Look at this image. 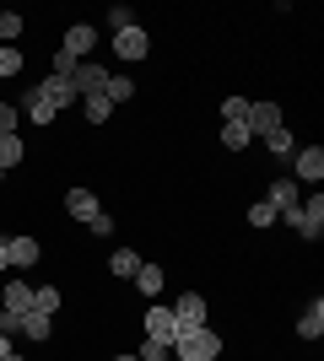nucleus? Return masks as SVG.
<instances>
[{"label": "nucleus", "mask_w": 324, "mask_h": 361, "mask_svg": "<svg viewBox=\"0 0 324 361\" xmlns=\"http://www.w3.org/2000/svg\"><path fill=\"white\" fill-rule=\"evenodd\" d=\"M130 281H136V286L146 291V297H157V291H162V281H168V275H162V264H140V270L130 275Z\"/></svg>", "instance_id": "16"}, {"label": "nucleus", "mask_w": 324, "mask_h": 361, "mask_svg": "<svg viewBox=\"0 0 324 361\" xmlns=\"http://www.w3.org/2000/svg\"><path fill=\"white\" fill-rule=\"evenodd\" d=\"M114 54H119V60H146V54H152V38H146V27H124V32H114Z\"/></svg>", "instance_id": "5"}, {"label": "nucleus", "mask_w": 324, "mask_h": 361, "mask_svg": "<svg viewBox=\"0 0 324 361\" xmlns=\"http://www.w3.org/2000/svg\"><path fill=\"white\" fill-rule=\"evenodd\" d=\"M22 71V49H6L0 44V75H16Z\"/></svg>", "instance_id": "31"}, {"label": "nucleus", "mask_w": 324, "mask_h": 361, "mask_svg": "<svg viewBox=\"0 0 324 361\" xmlns=\"http://www.w3.org/2000/svg\"><path fill=\"white\" fill-rule=\"evenodd\" d=\"M81 114H87V124H103L114 114V103H108L103 92H92V97H81Z\"/></svg>", "instance_id": "21"}, {"label": "nucleus", "mask_w": 324, "mask_h": 361, "mask_svg": "<svg viewBox=\"0 0 324 361\" xmlns=\"http://www.w3.org/2000/svg\"><path fill=\"white\" fill-rule=\"evenodd\" d=\"M108 65H97V60H81L76 65V75H71V87H76V97H92V92H108Z\"/></svg>", "instance_id": "4"}, {"label": "nucleus", "mask_w": 324, "mask_h": 361, "mask_svg": "<svg viewBox=\"0 0 324 361\" xmlns=\"http://www.w3.org/2000/svg\"><path fill=\"white\" fill-rule=\"evenodd\" d=\"M6 254H11L16 270H32L44 248H38V238H28V232H6Z\"/></svg>", "instance_id": "8"}, {"label": "nucleus", "mask_w": 324, "mask_h": 361, "mask_svg": "<svg viewBox=\"0 0 324 361\" xmlns=\"http://www.w3.org/2000/svg\"><path fill=\"white\" fill-rule=\"evenodd\" d=\"M173 356H179V361H216V356H222V334H216V329H179Z\"/></svg>", "instance_id": "1"}, {"label": "nucleus", "mask_w": 324, "mask_h": 361, "mask_svg": "<svg viewBox=\"0 0 324 361\" xmlns=\"http://www.w3.org/2000/svg\"><path fill=\"white\" fill-rule=\"evenodd\" d=\"M146 340L152 345H168L173 350V340H179V324H173V307H146Z\"/></svg>", "instance_id": "3"}, {"label": "nucleus", "mask_w": 324, "mask_h": 361, "mask_svg": "<svg viewBox=\"0 0 324 361\" xmlns=\"http://www.w3.org/2000/svg\"><path fill=\"white\" fill-rule=\"evenodd\" d=\"M28 313L54 318V313H60V291H54V286H38V291H32V307H28Z\"/></svg>", "instance_id": "19"}, {"label": "nucleus", "mask_w": 324, "mask_h": 361, "mask_svg": "<svg viewBox=\"0 0 324 361\" xmlns=\"http://www.w3.org/2000/svg\"><path fill=\"white\" fill-rule=\"evenodd\" d=\"M297 334H303V340H319V334H324V302L319 297L308 302V313L297 318Z\"/></svg>", "instance_id": "14"}, {"label": "nucleus", "mask_w": 324, "mask_h": 361, "mask_svg": "<svg viewBox=\"0 0 324 361\" xmlns=\"http://www.w3.org/2000/svg\"><path fill=\"white\" fill-rule=\"evenodd\" d=\"M248 119V97H227L222 103V124H244Z\"/></svg>", "instance_id": "27"}, {"label": "nucleus", "mask_w": 324, "mask_h": 361, "mask_svg": "<svg viewBox=\"0 0 324 361\" xmlns=\"http://www.w3.org/2000/svg\"><path fill=\"white\" fill-rule=\"evenodd\" d=\"M92 49H97V27H87V22L65 27V54H71V60H87Z\"/></svg>", "instance_id": "12"}, {"label": "nucleus", "mask_w": 324, "mask_h": 361, "mask_svg": "<svg viewBox=\"0 0 324 361\" xmlns=\"http://www.w3.org/2000/svg\"><path fill=\"white\" fill-rule=\"evenodd\" d=\"M248 135H254V140H265V135H270V130H281V124H287V119H281V103H248Z\"/></svg>", "instance_id": "6"}, {"label": "nucleus", "mask_w": 324, "mask_h": 361, "mask_svg": "<svg viewBox=\"0 0 324 361\" xmlns=\"http://www.w3.org/2000/svg\"><path fill=\"white\" fill-rule=\"evenodd\" d=\"M28 119H32V124H54V108H49L38 92H28Z\"/></svg>", "instance_id": "26"}, {"label": "nucleus", "mask_w": 324, "mask_h": 361, "mask_svg": "<svg viewBox=\"0 0 324 361\" xmlns=\"http://www.w3.org/2000/svg\"><path fill=\"white\" fill-rule=\"evenodd\" d=\"M0 11H6V6H0Z\"/></svg>", "instance_id": "41"}, {"label": "nucleus", "mask_w": 324, "mask_h": 361, "mask_svg": "<svg viewBox=\"0 0 324 361\" xmlns=\"http://www.w3.org/2000/svg\"><path fill=\"white\" fill-rule=\"evenodd\" d=\"M65 211L76 216V221H92V216H103V205H97L92 189H71V195H65Z\"/></svg>", "instance_id": "13"}, {"label": "nucleus", "mask_w": 324, "mask_h": 361, "mask_svg": "<svg viewBox=\"0 0 324 361\" xmlns=\"http://www.w3.org/2000/svg\"><path fill=\"white\" fill-rule=\"evenodd\" d=\"M0 178H6V173H0Z\"/></svg>", "instance_id": "40"}, {"label": "nucleus", "mask_w": 324, "mask_h": 361, "mask_svg": "<svg viewBox=\"0 0 324 361\" xmlns=\"http://www.w3.org/2000/svg\"><path fill=\"white\" fill-rule=\"evenodd\" d=\"M281 216L270 211V200H260V205H248V226H276Z\"/></svg>", "instance_id": "28"}, {"label": "nucleus", "mask_w": 324, "mask_h": 361, "mask_svg": "<svg viewBox=\"0 0 324 361\" xmlns=\"http://www.w3.org/2000/svg\"><path fill=\"white\" fill-rule=\"evenodd\" d=\"M32 307V286L28 281H6V313H28Z\"/></svg>", "instance_id": "15"}, {"label": "nucleus", "mask_w": 324, "mask_h": 361, "mask_svg": "<svg viewBox=\"0 0 324 361\" xmlns=\"http://www.w3.org/2000/svg\"><path fill=\"white\" fill-rule=\"evenodd\" d=\"M103 97H108V103H130V97H136V81H130V75H108Z\"/></svg>", "instance_id": "23"}, {"label": "nucleus", "mask_w": 324, "mask_h": 361, "mask_svg": "<svg viewBox=\"0 0 324 361\" xmlns=\"http://www.w3.org/2000/svg\"><path fill=\"white\" fill-rule=\"evenodd\" d=\"M16 124H22V108H16V103H0V135H16Z\"/></svg>", "instance_id": "29"}, {"label": "nucleus", "mask_w": 324, "mask_h": 361, "mask_svg": "<svg viewBox=\"0 0 324 361\" xmlns=\"http://www.w3.org/2000/svg\"><path fill=\"white\" fill-rule=\"evenodd\" d=\"M173 324L179 329H205V297L200 291H184V297L173 302Z\"/></svg>", "instance_id": "7"}, {"label": "nucleus", "mask_w": 324, "mask_h": 361, "mask_svg": "<svg viewBox=\"0 0 324 361\" xmlns=\"http://www.w3.org/2000/svg\"><path fill=\"white\" fill-rule=\"evenodd\" d=\"M11 270V254H6V238H0V275Z\"/></svg>", "instance_id": "35"}, {"label": "nucleus", "mask_w": 324, "mask_h": 361, "mask_svg": "<svg viewBox=\"0 0 324 361\" xmlns=\"http://www.w3.org/2000/svg\"><path fill=\"white\" fill-rule=\"evenodd\" d=\"M108 27H114V32L136 27V11H130V6H114V11H108Z\"/></svg>", "instance_id": "30"}, {"label": "nucleus", "mask_w": 324, "mask_h": 361, "mask_svg": "<svg viewBox=\"0 0 324 361\" xmlns=\"http://www.w3.org/2000/svg\"><path fill=\"white\" fill-rule=\"evenodd\" d=\"M32 92H38V97H44V103L54 108V114H60L65 103H81V97H76V87H71L65 75H44V87H32Z\"/></svg>", "instance_id": "10"}, {"label": "nucleus", "mask_w": 324, "mask_h": 361, "mask_svg": "<svg viewBox=\"0 0 324 361\" xmlns=\"http://www.w3.org/2000/svg\"><path fill=\"white\" fill-rule=\"evenodd\" d=\"M108 270H114V275H124V281H130V275L140 270V254H136V248H114V259H108Z\"/></svg>", "instance_id": "18"}, {"label": "nucleus", "mask_w": 324, "mask_h": 361, "mask_svg": "<svg viewBox=\"0 0 324 361\" xmlns=\"http://www.w3.org/2000/svg\"><path fill=\"white\" fill-rule=\"evenodd\" d=\"M114 361H140V356H114Z\"/></svg>", "instance_id": "39"}, {"label": "nucleus", "mask_w": 324, "mask_h": 361, "mask_svg": "<svg viewBox=\"0 0 324 361\" xmlns=\"http://www.w3.org/2000/svg\"><path fill=\"white\" fill-rule=\"evenodd\" d=\"M0 334H6V340L22 334V313H6V307H0Z\"/></svg>", "instance_id": "33"}, {"label": "nucleus", "mask_w": 324, "mask_h": 361, "mask_svg": "<svg viewBox=\"0 0 324 361\" xmlns=\"http://www.w3.org/2000/svg\"><path fill=\"white\" fill-rule=\"evenodd\" d=\"M281 221L292 226L297 238H319V232H324V195H319V189H313V195L303 200V205H297L292 216H281Z\"/></svg>", "instance_id": "2"}, {"label": "nucleus", "mask_w": 324, "mask_h": 361, "mask_svg": "<svg viewBox=\"0 0 324 361\" xmlns=\"http://www.w3.org/2000/svg\"><path fill=\"white\" fill-rule=\"evenodd\" d=\"M6 361H28V356H16V350H11V356H6Z\"/></svg>", "instance_id": "38"}, {"label": "nucleus", "mask_w": 324, "mask_h": 361, "mask_svg": "<svg viewBox=\"0 0 324 361\" xmlns=\"http://www.w3.org/2000/svg\"><path fill=\"white\" fill-rule=\"evenodd\" d=\"M76 65H81V60H71V54L60 49V54H54V71H49V75H65V81H71V75H76Z\"/></svg>", "instance_id": "32"}, {"label": "nucleus", "mask_w": 324, "mask_h": 361, "mask_svg": "<svg viewBox=\"0 0 324 361\" xmlns=\"http://www.w3.org/2000/svg\"><path fill=\"white\" fill-rule=\"evenodd\" d=\"M22 157H28V146H22V140H16V135H0V173H11Z\"/></svg>", "instance_id": "20"}, {"label": "nucleus", "mask_w": 324, "mask_h": 361, "mask_svg": "<svg viewBox=\"0 0 324 361\" xmlns=\"http://www.w3.org/2000/svg\"><path fill=\"white\" fill-rule=\"evenodd\" d=\"M87 232H97V238H114V216H92V221H87Z\"/></svg>", "instance_id": "34"}, {"label": "nucleus", "mask_w": 324, "mask_h": 361, "mask_svg": "<svg viewBox=\"0 0 324 361\" xmlns=\"http://www.w3.org/2000/svg\"><path fill=\"white\" fill-rule=\"evenodd\" d=\"M6 356H11V340H6V334H0V361H6Z\"/></svg>", "instance_id": "36"}, {"label": "nucleus", "mask_w": 324, "mask_h": 361, "mask_svg": "<svg viewBox=\"0 0 324 361\" xmlns=\"http://www.w3.org/2000/svg\"><path fill=\"white\" fill-rule=\"evenodd\" d=\"M16 32H22V16H16V11H0V44L16 49Z\"/></svg>", "instance_id": "25"}, {"label": "nucleus", "mask_w": 324, "mask_h": 361, "mask_svg": "<svg viewBox=\"0 0 324 361\" xmlns=\"http://www.w3.org/2000/svg\"><path fill=\"white\" fill-rule=\"evenodd\" d=\"M297 205H303V183H297V178H276V183H270V211H276V216H292Z\"/></svg>", "instance_id": "9"}, {"label": "nucleus", "mask_w": 324, "mask_h": 361, "mask_svg": "<svg viewBox=\"0 0 324 361\" xmlns=\"http://www.w3.org/2000/svg\"><path fill=\"white\" fill-rule=\"evenodd\" d=\"M54 334V318L44 313H22V340H49Z\"/></svg>", "instance_id": "17"}, {"label": "nucleus", "mask_w": 324, "mask_h": 361, "mask_svg": "<svg viewBox=\"0 0 324 361\" xmlns=\"http://www.w3.org/2000/svg\"><path fill=\"white\" fill-rule=\"evenodd\" d=\"M248 140H254V135H248V124H222V146H227V151H244Z\"/></svg>", "instance_id": "24"}, {"label": "nucleus", "mask_w": 324, "mask_h": 361, "mask_svg": "<svg viewBox=\"0 0 324 361\" xmlns=\"http://www.w3.org/2000/svg\"><path fill=\"white\" fill-rule=\"evenodd\" d=\"M157 361H179V356H173V350H162V356H157Z\"/></svg>", "instance_id": "37"}, {"label": "nucleus", "mask_w": 324, "mask_h": 361, "mask_svg": "<svg viewBox=\"0 0 324 361\" xmlns=\"http://www.w3.org/2000/svg\"><path fill=\"white\" fill-rule=\"evenodd\" d=\"M292 162H297V183H319V178H324V146L292 151Z\"/></svg>", "instance_id": "11"}, {"label": "nucleus", "mask_w": 324, "mask_h": 361, "mask_svg": "<svg viewBox=\"0 0 324 361\" xmlns=\"http://www.w3.org/2000/svg\"><path fill=\"white\" fill-rule=\"evenodd\" d=\"M265 146H270V157H292V151H297V140H292V130L281 124V130H270V135H265Z\"/></svg>", "instance_id": "22"}]
</instances>
